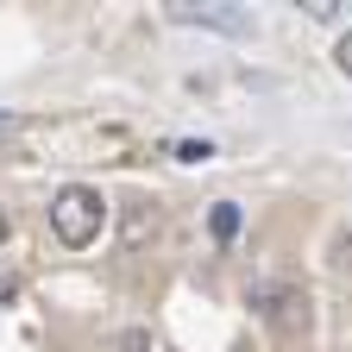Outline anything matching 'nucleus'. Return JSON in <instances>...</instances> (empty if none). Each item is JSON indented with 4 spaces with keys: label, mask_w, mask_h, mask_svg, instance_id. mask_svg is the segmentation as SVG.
Returning <instances> with one entry per match:
<instances>
[{
    "label": "nucleus",
    "mask_w": 352,
    "mask_h": 352,
    "mask_svg": "<svg viewBox=\"0 0 352 352\" xmlns=\"http://www.w3.org/2000/svg\"><path fill=\"white\" fill-rule=\"evenodd\" d=\"M101 220H107L101 189H88V183H63V189L51 195V233H57L69 252L95 245V239H101Z\"/></svg>",
    "instance_id": "obj_1"
},
{
    "label": "nucleus",
    "mask_w": 352,
    "mask_h": 352,
    "mask_svg": "<svg viewBox=\"0 0 352 352\" xmlns=\"http://www.w3.org/2000/svg\"><path fill=\"white\" fill-rule=\"evenodd\" d=\"M264 321H271L283 340H296V333H308V289L302 283H258L252 296H245Z\"/></svg>",
    "instance_id": "obj_2"
},
{
    "label": "nucleus",
    "mask_w": 352,
    "mask_h": 352,
    "mask_svg": "<svg viewBox=\"0 0 352 352\" xmlns=\"http://www.w3.org/2000/svg\"><path fill=\"white\" fill-rule=\"evenodd\" d=\"M120 233H126V245H139L145 233H157V208H151V201H132L126 220H120Z\"/></svg>",
    "instance_id": "obj_3"
},
{
    "label": "nucleus",
    "mask_w": 352,
    "mask_h": 352,
    "mask_svg": "<svg viewBox=\"0 0 352 352\" xmlns=\"http://www.w3.org/2000/svg\"><path fill=\"white\" fill-rule=\"evenodd\" d=\"M239 220H245V214H239V201H214V208H208V233L227 245V239L239 233Z\"/></svg>",
    "instance_id": "obj_4"
},
{
    "label": "nucleus",
    "mask_w": 352,
    "mask_h": 352,
    "mask_svg": "<svg viewBox=\"0 0 352 352\" xmlns=\"http://www.w3.org/2000/svg\"><path fill=\"white\" fill-rule=\"evenodd\" d=\"M176 19H201V25H220V32H245L239 13H195V7H176Z\"/></svg>",
    "instance_id": "obj_5"
},
{
    "label": "nucleus",
    "mask_w": 352,
    "mask_h": 352,
    "mask_svg": "<svg viewBox=\"0 0 352 352\" xmlns=\"http://www.w3.org/2000/svg\"><path fill=\"white\" fill-rule=\"evenodd\" d=\"M120 352H151V327H126L120 333Z\"/></svg>",
    "instance_id": "obj_6"
},
{
    "label": "nucleus",
    "mask_w": 352,
    "mask_h": 352,
    "mask_svg": "<svg viewBox=\"0 0 352 352\" xmlns=\"http://www.w3.org/2000/svg\"><path fill=\"white\" fill-rule=\"evenodd\" d=\"M176 157H183V164H201V157H214V145H208V139H183V145H176Z\"/></svg>",
    "instance_id": "obj_7"
},
{
    "label": "nucleus",
    "mask_w": 352,
    "mask_h": 352,
    "mask_svg": "<svg viewBox=\"0 0 352 352\" xmlns=\"http://www.w3.org/2000/svg\"><path fill=\"white\" fill-rule=\"evenodd\" d=\"M333 63H340V76H352V32L340 38V51H333Z\"/></svg>",
    "instance_id": "obj_8"
},
{
    "label": "nucleus",
    "mask_w": 352,
    "mask_h": 352,
    "mask_svg": "<svg viewBox=\"0 0 352 352\" xmlns=\"http://www.w3.org/2000/svg\"><path fill=\"white\" fill-rule=\"evenodd\" d=\"M13 296H19V283H13V277H0V308H7Z\"/></svg>",
    "instance_id": "obj_9"
},
{
    "label": "nucleus",
    "mask_w": 352,
    "mask_h": 352,
    "mask_svg": "<svg viewBox=\"0 0 352 352\" xmlns=\"http://www.w3.org/2000/svg\"><path fill=\"white\" fill-rule=\"evenodd\" d=\"M0 239H7V214H0Z\"/></svg>",
    "instance_id": "obj_10"
}]
</instances>
